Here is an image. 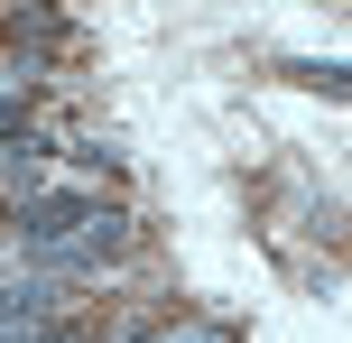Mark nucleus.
<instances>
[{"label": "nucleus", "mask_w": 352, "mask_h": 343, "mask_svg": "<svg viewBox=\"0 0 352 343\" xmlns=\"http://www.w3.org/2000/svg\"><path fill=\"white\" fill-rule=\"evenodd\" d=\"M10 47H19V56H47V47H65V19H47V10H19V19H10Z\"/></svg>", "instance_id": "2"}, {"label": "nucleus", "mask_w": 352, "mask_h": 343, "mask_svg": "<svg viewBox=\"0 0 352 343\" xmlns=\"http://www.w3.org/2000/svg\"><path fill=\"white\" fill-rule=\"evenodd\" d=\"M56 316H65V278H37V269L0 278V343H37Z\"/></svg>", "instance_id": "1"}, {"label": "nucleus", "mask_w": 352, "mask_h": 343, "mask_svg": "<svg viewBox=\"0 0 352 343\" xmlns=\"http://www.w3.org/2000/svg\"><path fill=\"white\" fill-rule=\"evenodd\" d=\"M37 343H102V334H93V325H84V316H56V325H47V334H37Z\"/></svg>", "instance_id": "3"}]
</instances>
